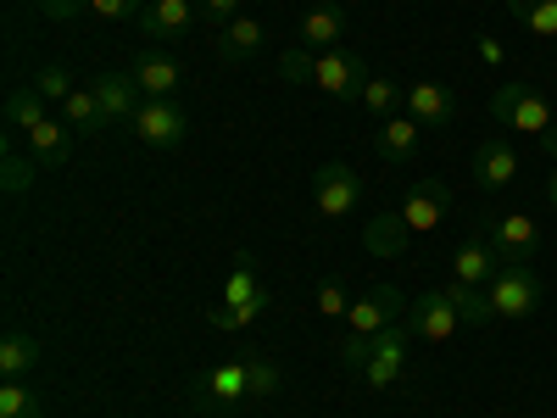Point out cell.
<instances>
[{
    "label": "cell",
    "mask_w": 557,
    "mask_h": 418,
    "mask_svg": "<svg viewBox=\"0 0 557 418\" xmlns=\"http://www.w3.org/2000/svg\"><path fill=\"white\" fill-rule=\"evenodd\" d=\"M480 62H491V67H502V62H507V51H502V45H496V39H480Z\"/></svg>",
    "instance_id": "37"
},
{
    "label": "cell",
    "mask_w": 557,
    "mask_h": 418,
    "mask_svg": "<svg viewBox=\"0 0 557 418\" xmlns=\"http://www.w3.org/2000/svg\"><path fill=\"white\" fill-rule=\"evenodd\" d=\"M407 335L412 341H446V335H457L462 330V312L451 307V296L446 291H424L418 302H407Z\"/></svg>",
    "instance_id": "10"
},
{
    "label": "cell",
    "mask_w": 557,
    "mask_h": 418,
    "mask_svg": "<svg viewBox=\"0 0 557 418\" xmlns=\"http://www.w3.org/2000/svg\"><path fill=\"white\" fill-rule=\"evenodd\" d=\"M396 212H401V223L412 229V235H435L441 218L451 212V184H446V179H418L412 190L401 196Z\"/></svg>",
    "instance_id": "7"
},
{
    "label": "cell",
    "mask_w": 557,
    "mask_h": 418,
    "mask_svg": "<svg viewBox=\"0 0 557 418\" xmlns=\"http://www.w3.org/2000/svg\"><path fill=\"white\" fill-rule=\"evenodd\" d=\"M134 84H139V96H146V101H173V89L184 84V67L162 51V45H151V51H139L134 57Z\"/></svg>",
    "instance_id": "13"
},
{
    "label": "cell",
    "mask_w": 557,
    "mask_h": 418,
    "mask_svg": "<svg viewBox=\"0 0 557 418\" xmlns=\"http://www.w3.org/2000/svg\"><path fill=\"white\" fill-rule=\"evenodd\" d=\"M507 12H513L530 34L557 39V0H507Z\"/></svg>",
    "instance_id": "28"
},
{
    "label": "cell",
    "mask_w": 557,
    "mask_h": 418,
    "mask_svg": "<svg viewBox=\"0 0 557 418\" xmlns=\"http://www.w3.org/2000/svg\"><path fill=\"white\" fill-rule=\"evenodd\" d=\"M223 302L228 307H240V312H268V291H262V279H257V268H251V257H240L235 262V273H228V285H223Z\"/></svg>",
    "instance_id": "22"
},
{
    "label": "cell",
    "mask_w": 557,
    "mask_h": 418,
    "mask_svg": "<svg viewBox=\"0 0 557 418\" xmlns=\"http://www.w3.org/2000/svg\"><path fill=\"white\" fill-rule=\"evenodd\" d=\"M134 139L139 146H151V151H173V146H184V134H190V118H184V107L178 101H146L134 112Z\"/></svg>",
    "instance_id": "6"
},
{
    "label": "cell",
    "mask_w": 557,
    "mask_h": 418,
    "mask_svg": "<svg viewBox=\"0 0 557 418\" xmlns=\"http://www.w3.org/2000/svg\"><path fill=\"white\" fill-rule=\"evenodd\" d=\"M401 318H407V296H401L396 285H374L368 296L351 302V312H346V335H351V341H368V335L391 330V323H401Z\"/></svg>",
    "instance_id": "4"
},
{
    "label": "cell",
    "mask_w": 557,
    "mask_h": 418,
    "mask_svg": "<svg viewBox=\"0 0 557 418\" xmlns=\"http://www.w3.org/2000/svg\"><path fill=\"white\" fill-rule=\"evenodd\" d=\"M262 39H268V28L257 17H235V23L212 28V51H218L223 67H240V62H251L262 51Z\"/></svg>",
    "instance_id": "15"
},
{
    "label": "cell",
    "mask_w": 557,
    "mask_h": 418,
    "mask_svg": "<svg viewBox=\"0 0 557 418\" xmlns=\"http://www.w3.org/2000/svg\"><path fill=\"white\" fill-rule=\"evenodd\" d=\"M89 89H96V101H101L107 123H134V112L146 107L134 73H96V78H89Z\"/></svg>",
    "instance_id": "16"
},
{
    "label": "cell",
    "mask_w": 557,
    "mask_h": 418,
    "mask_svg": "<svg viewBox=\"0 0 557 418\" xmlns=\"http://www.w3.org/2000/svg\"><path fill=\"white\" fill-rule=\"evenodd\" d=\"M513 179H519V151L507 146L502 134L480 139V146H474V184H480V190H507Z\"/></svg>",
    "instance_id": "14"
},
{
    "label": "cell",
    "mask_w": 557,
    "mask_h": 418,
    "mask_svg": "<svg viewBox=\"0 0 557 418\" xmlns=\"http://www.w3.org/2000/svg\"><path fill=\"white\" fill-rule=\"evenodd\" d=\"M39 357H45V346H39L34 335L12 330L7 341H0V374H7V380H23L28 368H39Z\"/></svg>",
    "instance_id": "24"
},
{
    "label": "cell",
    "mask_w": 557,
    "mask_h": 418,
    "mask_svg": "<svg viewBox=\"0 0 557 418\" xmlns=\"http://www.w3.org/2000/svg\"><path fill=\"white\" fill-rule=\"evenodd\" d=\"M312 62H318V51H301V45H290V51L278 57V73H285L290 84H312Z\"/></svg>",
    "instance_id": "32"
},
{
    "label": "cell",
    "mask_w": 557,
    "mask_h": 418,
    "mask_svg": "<svg viewBox=\"0 0 557 418\" xmlns=\"http://www.w3.org/2000/svg\"><path fill=\"white\" fill-rule=\"evenodd\" d=\"M196 0H151L146 12H139V34L157 39V45H178L184 34L196 28Z\"/></svg>",
    "instance_id": "12"
},
{
    "label": "cell",
    "mask_w": 557,
    "mask_h": 418,
    "mask_svg": "<svg viewBox=\"0 0 557 418\" xmlns=\"http://www.w3.org/2000/svg\"><path fill=\"white\" fill-rule=\"evenodd\" d=\"M34 89H39L45 101H67V96H73L78 84H73V78H67L62 67H39V73H34Z\"/></svg>",
    "instance_id": "31"
},
{
    "label": "cell",
    "mask_w": 557,
    "mask_h": 418,
    "mask_svg": "<svg viewBox=\"0 0 557 418\" xmlns=\"http://www.w3.org/2000/svg\"><path fill=\"white\" fill-rule=\"evenodd\" d=\"M196 12H201V23L223 28V23H235V17H240V0H196Z\"/></svg>",
    "instance_id": "34"
},
{
    "label": "cell",
    "mask_w": 557,
    "mask_h": 418,
    "mask_svg": "<svg viewBox=\"0 0 557 418\" xmlns=\"http://www.w3.org/2000/svg\"><path fill=\"white\" fill-rule=\"evenodd\" d=\"M312 302H318V312H323V318H346V312H351V296H346L341 279H323Z\"/></svg>",
    "instance_id": "30"
},
{
    "label": "cell",
    "mask_w": 557,
    "mask_h": 418,
    "mask_svg": "<svg viewBox=\"0 0 557 418\" xmlns=\"http://www.w3.org/2000/svg\"><path fill=\"white\" fill-rule=\"evenodd\" d=\"M401 107H407V89H401L396 78H368V84H362V112L374 118V123L401 118Z\"/></svg>",
    "instance_id": "25"
},
{
    "label": "cell",
    "mask_w": 557,
    "mask_h": 418,
    "mask_svg": "<svg viewBox=\"0 0 557 418\" xmlns=\"http://www.w3.org/2000/svg\"><path fill=\"white\" fill-rule=\"evenodd\" d=\"M485 241H491V251H496L502 262H530L535 246H541V229H535L530 212H496V218L485 223Z\"/></svg>",
    "instance_id": "11"
},
{
    "label": "cell",
    "mask_w": 557,
    "mask_h": 418,
    "mask_svg": "<svg viewBox=\"0 0 557 418\" xmlns=\"http://www.w3.org/2000/svg\"><path fill=\"white\" fill-rule=\"evenodd\" d=\"M346 39V7H335V0H323V7H312L301 17V51H341Z\"/></svg>",
    "instance_id": "17"
},
{
    "label": "cell",
    "mask_w": 557,
    "mask_h": 418,
    "mask_svg": "<svg viewBox=\"0 0 557 418\" xmlns=\"http://www.w3.org/2000/svg\"><path fill=\"white\" fill-rule=\"evenodd\" d=\"M62 118H67L78 134H101V128H107V112H101V101H96V89H89V84H78L73 96L62 101Z\"/></svg>",
    "instance_id": "27"
},
{
    "label": "cell",
    "mask_w": 557,
    "mask_h": 418,
    "mask_svg": "<svg viewBox=\"0 0 557 418\" xmlns=\"http://www.w3.org/2000/svg\"><path fill=\"white\" fill-rule=\"evenodd\" d=\"M312 84H318L330 101H362L368 67H362V57H351L346 45H341V51H323V57L312 62Z\"/></svg>",
    "instance_id": "8"
},
{
    "label": "cell",
    "mask_w": 557,
    "mask_h": 418,
    "mask_svg": "<svg viewBox=\"0 0 557 418\" xmlns=\"http://www.w3.org/2000/svg\"><path fill=\"white\" fill-rule=\"evenodd\" d=\"M139 12H146V0H89V17H101V23H123Z\"/></svg>",
    "instance_id": "33"
},
{
    "label": "cell",
    "mask_w": 557,
    "mask_h": 418,
    "mask_svg": "<svg viewBox=\"0 0 557 418\" xmlns=\"http://www.w3.org/2000/svg\"><path fill=\"white\" fill-rule=\"evenodd\" d=\"M485 291H491L496 318H530L541 307V279L530 273V262H502Z\"/></svg>",
    "instance_id": "3"
},
{
    "label": "cell",
    "mask_w": 557,
    "mask_h": 418,
    "mask_svg": "<svg viewBox=\"0 0 557 418\" xmlns=\"http://www.w3.org/2000/svg\"><path fill=\"white\" fill-rule=\"evenodd\" d=\"M502 268V257L491 251V241H462L451 251V279H462V285H491Z\"/></svg>",
    "instance_id": "20"
},
{
    "label": "cell",
    "mask_w": 557,
    "mask_h": 418,
    "mask_svg": "<svg viewBox=\"0 0 557 418\" xmlns=\"http://www.w3.org/2000/svg\"><path fill=\"white\" fill-rule=\"evenodd\" d=\"M418 128H424V123H418V118H385L380 128H374V151L391 162V168H401V162H412L418 157Z\"/></svg>",
    "instance_id": "19"
},
{
    "label": "cell",
    "mask_w": 557,
    "mask_h": 418,
    "mask_svg": "<svg viewBox=\"0 0 557 418\" xmlns=\"http://www.w3.org/2000/svg\"><path fill=\"white\" fill-rule=\"evenodd\" d=\"M441 291L451 296V307L462 312V323H474V330L496 318V307H491V291H485V285H462V279H451V285H441Z\"/></svg>",
    "instance_id": "26"
},
{
    "label": "cell",
    "mask_w": 557,
    "mask_h": 418,
    "mask_svg": "<svg viewBox=\"0 0 557 418\" xmlns=\"http://www.w3.org/2000/svg\"><path fill=\"white\" fill-rule=\"evenodd\" d=\"M407 118L446 128L457 118V96H451L446 84H435V78H418V84H407Z\"/></svg>",
    "instance_id": "18"
},
{
    "label": "cell",
    "mask_w": 557,
    "mask_h": 418,
    "mask_svg": "<svg viewBox=\"0 0 557 418\" xmlns=\"http://www.w3.org/2000/svg\"><path fill=\"white\" fill-rule=\"evenodd\" d=\"M23 134H28V146H34V157H39L45 168H62V162L73 157V134H67L51 112H45L39 123H28Z\"/></svg>",
    "instance_id": "21"
},
{
    "label": "cell",
    "mask_w": 557,
    "mask_h": 418,
    "mask_svg": "<svg viewBox=\"0 0 557 418\" xmlns=\"http://www.w3.org/2000/svg\"><path fill=\"white\" fill-rule=\"evenodd\" d=\"M312 201H318L323 218H346V212H357V201H362V179H357V168H346V162H323V168L312 173Z\"/></svg>",
    "instance_id": "9"
},
{
    "label": "cell",
    "mask_w": 557,
    "mask_h": 418,
    "mask_svg": "<svg viewBox=\"0 0 557 418\" xmlns=\"http://www.w3.org/2000/svg\"><path fill=\"white\" fill-rule=\"evenodd\" d=\"M362 241H368V251H374V257H401L407 241H412V229L401 223V212H380L374 223L362 229Z\"/></svg>",
    "instance_id": "23"
},
{
    "label": "cell",
    "mask_w": 557,
    "mask_h": 418,
    "mask_svg": "<svg viewBox=\"0 0 557 418\" xmlns=\"http://www.w3.org/2000/svg\"><path fill=\"white\" fill-rule=\"evenodd\" d=\"M190 396L201 413H223V407H235L251 396V362H218L207 368V374L190 380Z\"/></svg>",
    "instance_id": "5"
},
{
    "label": "cell",
    "mask_w": 557,
    "mask_h": 418,
    "mask_svg": "<svg viewBox=\"0 0 557 418\" xmlns=\"http://www.w3.org/2000/svg\"><path fill=\"white\" fill-rule=\"evenodd\" d=\"M39 17H51V23H73L78 12H89V0H34Z\"/></svg>",
    "instance_id": "35"
},
{
    "label": "cell",
    "mask_w": 557,
    "mask_h": 418,
    "mask_svg": "<svg viewBox=\"0 0 557 418\" xmlns=\"http://www.w3.org/2000/svg\"><path fill=\"white\" fill-rule=\"evenodd\" d=\"M491 118H496V123H507V128L535 134L541 146H546V157L557 162V112H552V101L541 96L535 84H524V78L496 84V96H491Z\"/></svg>",
    "instance_id": "1"
},
{
    "label": "cell",
    "mask_w": 557,
    "mask_h": 418,
    "mask_svg": "<svg viewBox=\"0 0 557 418\" xmlns=\"http://www.w3.org/2000/svg\"><path fill=\"white\" fill-rule=\"evenodd\" d=\"M407 323H391V330H380V335H368V357H362V385L368 391H396L401 385V374H407Z\"/></svg>",
    "instance_id": "2"
},
{
    "label": "cell",
    "mask_w": 557,
    "mask_h": 418,
    "mask_svg": "<svg viewBox=\"0 0 557 418\" xmlns=\"http://www.w3.org/2000/svg\"><path fill=\"white\" fill-rule=\"evenodd\" d=\"M207 318H212V330H246V323H257L251 312H240V307H228V302H223V307H212Z\"/></svg>",
    "instance_id": "36"
},
{
    "label": "cell",
    "mask_w": 557,
    "mask_h": 418,
    "mask_svg": "<svg viewBox=\"0 0 557 418\" xmlns=\"http://www.w3.org/2000/svg\"><path fill=\"white\" fill-rule=\"evenodd\" d=\"M546 196H552V207H557V168H552V179H546Z\"/></svg>",
    "instance_id": "38"
},
{
    "label": "cell",
    "mask_w": 557,
    "mask_h": 418,
    "mask_svg": "<svg viewBox=\"0 0 557 418\" xmlns=\"http://www.w3.org/2000/svg\"><path fill=\"white\" fill-rule=\"evenodd\" d=\"M0 418H45L39 391L23 385V380H7V385H0Z\"/></svg>",
    "instance_id": "29"
}]
</instances>
